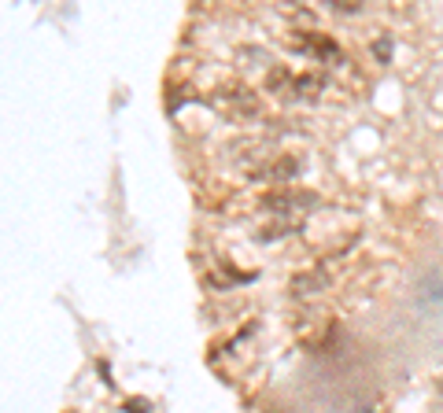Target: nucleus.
Wrapping results in <instances>:
<instances>
[{
	"label": "nucleus",
	"mask_w": 443,
	"mask_h": 413,
	"mask_svg": "<svg viewBox=\"0 0 443 413\" xmlns=\"http://www.w3.org/2000/svg\"><path fill=\"white\" fill-rule=\"evenodd\" d=\"M321 199L318 192H310V188H274V192H262L259 196V207L270 210V214H292V210H310L318 207Z\"/></svg>",
	"instance_id": "obj_1"
},
{
	"label": "nucleus",
	"mask_w": 443,
	"mask_h": 413,
	"mask_svg": "<svg viewBox=\"0 0 443 413\" xmlns=\"http://www.w3.org/2000/svg\"><path fill=\"white\" fill-rule=\"evenodd\" d=\"M288 288H292V295H299V299H310V295L333 288V273H325V269H299Z\"/></svg>",
	"instance_id": "obj_2"
},
{
	"label": "nucleus",
	"mask_w": 443,
	"mask_h": 413,
	"mask_svg": "<svg viewBox=\"0 0 443 413\" xmlns=\"http://www.w3.org/2000/svg\"><path fill=\"white\" fill-rule=\"evenodd\" d=\"M299 170H303V162L296 155H281V159H274L270 167L255 170L251 177H255V181H277V185H281V181H296Z\"/></svg>",
	"instance_id": "obj_3"
},
{
	"label": "nucleus",
	"mask_w": 443,
	"mask_h": 413,
	"mask_svg": "<svg viewBox=\"0 0 443 413\" xmlns=\"http://www.w3.org/2000/svg\"><path fill=\"white\" fill-rule=\"evenodd\" d=\"M307 44H310V49L325 59V63H340V59H344L340 44H336L333 37H325V33H307Z\"/></svg>",
	"instance_id": "obj_4"
},
{
	"label": "nucleus",
	"mask_w": 443,
	"mask_h": 413,
	"mask_svg": "<svg viewBox=\"0 0 443 413\" xmlns=\"http://www.w3.org/2000/svg\"><path fill=\"white\" fill-rule=\"evenodd\" d=\"M321 89H325V78H321V74H299L292 96H299V100H318Z\"/></svg>",
	"instance_id": "obj_5"
},
{
	"label": "nucleus",
	"mask_w": 443,
	"mask_h": 413,
	"mask_svg": "<svg viewBox=\"0 0 443 413\" xmlns=\"http://www.w3.org/2000/svg\"><path fill=\"white\" fill-rule=\"evenodd\" d=\"M303 229V221L296 218V221H274V226H262L259 229V240L262 244H274L277 236H288V233H299Z\"/></svg>",
	"instance_id": "obj_6"
},
{
	"label": "nucleus",
	"mask_w": 443,
	"mask_h": 413,
	"mask_svg": "<svg viewBox=\"0 0 443 413\" xmlns=\"http://www.w3.org/2000/svg\"><path fill=\"white\" fill-rule=\"evenodd\" d=\"M266 89L281 96V92H292V89H296V78L288 74L285 67H274V70H270V78H266Z\"/></svg>",
	"instance_id": "obj_7"
},
{
	"label": "nucleus",
	"mask_w": 443,
	"mask_h": 413,
	"mask_svg": "<svg viewBox=\"0 0 443 413\" xmlns=\"http://www.w3.org/2000/svg\"><path fill=\"white\" fill-rule=\"evenodd\" d=\"M373 56H377V63H388V59H392V41L377 37V41H373Z\"/></svg>",
	"instance_id": "obj_8"
},
{
	"label": "nucleus",
	"mask_w": 443,
	"mask_h": 413,
	"mask_svg": "<svg viewBox=\"0 0 443 413\" xmlns=\"http://www.w3.org/2000/svg\"><path fill=\"white\" fill-rule=\"evenodd\" d=\"M358 8H362L358 0H340V4H333V11H344V15H355Z\"/></svg>",
	"instance_id": "obj_9"
},
{
	"label": "nucleus",
	"mask_w": 443,
	"mask_h": 413,
	"mask_svg": "<svg viewBox=\"0 0 443 413\" xmlns=\"http://www.w3.org/2000/svg\"><path fill=\"white\" fill-rule=\"evenodd\" d=\"M126 410H130V413H148L151 406L144 403V398H137V403H130V406H126Z\"/></svg>",
	"instance_id": "obj_10"
}]
</instances>
